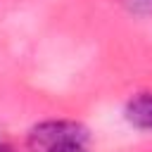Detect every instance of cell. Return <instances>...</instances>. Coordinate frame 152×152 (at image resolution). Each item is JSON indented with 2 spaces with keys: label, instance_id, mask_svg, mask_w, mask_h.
<instances>
[{
  "label": "cell",
  "instance_id": "cell-3",
  "mask_svg": "<svg viewBox=\"0 0 152 152\" xmlns=\"http://www.w3.org/2000/svg\"><path fill=\"white\" fill-rule=\"evenodd\" d=\"M121 5L140 17H152V0H121Z\"/></svg>",
  "mask_w": 152,
  "mask_h": 152
},
{
  "label": "cell",
  "instance_id": "cell-4",
  "mask_svg": "<svg viewBox=\"0 0 152 152\" xmlns=\"http://www.w3.org/2000/svg\"><path fill=\"white\" fill-rule=\"evenodd\" d=\"M59 152H88V150H86V145H69V147H64Z\"/></svg>",
  "mask_w": 152,
  "mask_h": 152
},
{
  "label": "cell",
  "instance_id": "cell-1",
  "mask_svg": "<svg viewBox=\"0 0 152 152\" xmlns=\"http://www.w3.org/2000/svg\"><path fill=\"white\" fill-rule=\"evenodd\" d=\"M88 140H90L88 128L69 119L40 121L28 131L31 152H59L69 145H88Z\"/></svg>",
  "mask_w": 152,
  "mask_h": 152
},
{
  "label": "cell",
  "instance_id": "cell-5",
  "mask_svg": "<svg viewBox=\"0 0 152 152\" xmlns=\"http://www.w3.org/2000/svg\"><path fill=\"white\" fill-rule=\"evenodd\" d=\"M0 152H12V150H10L7 145H0Z\"/></svg>",
  "mask_w": 152,
  "mask_h": 152
},
{
  "label": "cell",
  "instance_id": "cell-2",
  "mask_svg": "<svg viewBox=\"0 0 152 152\" xmlns=\"http://www.w3.org/2000/svg\"><path fill=\"white\" fill-rule=\"evenodd\" d=\"M126 119L138 128L152 131V93H138L135 97H131L126 104Z\"/></svg>",
  "mask_w": 152,
  "mask_h": 152
}]
</instances>
